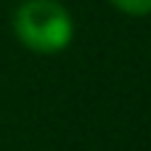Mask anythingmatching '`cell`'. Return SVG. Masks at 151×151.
I'll list each match as a JSON object with an SVG mask.
<instances>
[{
  "mask_svg": "<svg viewBox=\"0 0 151 151\" xmlns=\"http://www.w3.org/2000/svg\"><path fill=\"white\" fill-rule=\"evenodd\" d=\"M16 40L32 53L53 56L69 48L74 37V21L58 0H24L13 13Z\"/></svg>",
  "mask_w": 151,
  "mask_h": 151,
  "instance_id": "1",
  "label": "cell"
},
{
  "mask_svg": "<svg viewBox=\"0 0 151 151\" xmlns=\"http://www.w3.org/2000/svg\"><path fill=\"white\" fill-rule=\"evenodd\" d=\"M109 3L125 16H149L151 13V0H109Z\"/></svg>",
  "mask_w": 151,
  "mask_h": 151,
  "instance_id": "2",
  "label": "cell"
}]
</instances>
